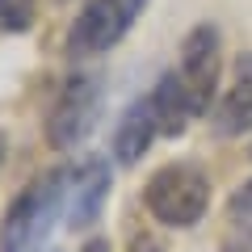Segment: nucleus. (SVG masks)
<instances>
[{"mask_svg": "<svg viewBox=\"0 0 252 252\" xmlns=\"http://www.w3.org/2000/svg\"><path fill=\"white\" fill-rule=\"evenodd\" d=\"M67 185H72V172L67 168H51L38 181H30L17 193V202L4 210L0 252H38L42 248L51 227L59 223V210L67 202Z\"/></svg>", "mask_w": 252, "mask_h": 252, "instance_id": "obj_1", "label": "nucleus"}, {"mask_svg": "<svg viewBox=\"0 0 252 252\" xmlns=\"http://www.w3.org/2000/svg\"><path fill=\"white\" fill-rule=\"evenodd\" d=\"M143 202H147L156 223L193 227L210 206V181H206V172L198 164H185V160L164 164V168L152 172V181L143 189Z\"/></svg>", "mask_w": 252, "mask_h": 252, "instance_id": "obj_2", "label": "nucleus"}, {"mask_svg": "<svg viewBox=\"0 0 252 252\" xmlns=\"http://www.w3.org/2000/svg\"><path fill=\"white\" fill-rule=\"evenodd\" d=\"M101 101H105V80L97 72H76L72 80H63L59 97L46 114V143L55 152H76L97 130Z\"/></svg>", "mask_w": 252, "mask_h": 252, "instance_id": "obj_3", "label": "nucleus"}, {"mask_svg": "<svg viewBox=\"0 0 252 252\" xmlns=\"http://www.w3.org/2000/svg\"><path fill=\"white\" fill-rule=\"evenodd\" d=\"M152 0H89L80 9V17L67 30V55L72 59H93L105 55L130 34V26L139 21V13Z\"/></svg>", "mask_w": 252, "mask_h": 252, "instance_id": "obj_4", "label": "nucleus"}, {"mask_svg": "<svg viewBox=\"0 0 252 252\" xmlns=\"http://www.w3.org/2000/svg\"><path fill=\"white\" fill-rule=\"evenodd\" d=\"M177 76H181V84H185L193 109L206 114L210 97H215V89H219V30L215 26H198V30L185 34Z\"/></svg>", "mask_w": 252, "mask_h": 252, "instance_id": "obj_5", "label": "nucleus"}, {"mask_svg": "<svg viewBox=\"0 0 252 252\" xmlns=\"http://www.w3.org/2000/svg\"><path fill=\"white\" fill-rule=\"evenodd\" d=\"M109 185H114V168L105 156H84V164L72 172L67 185V227L72 231H89L101 219L109 202Z\"/></svg>", "mask_w": 252, "mask_h": 252, "instance_id": "obj_6", "label": "nucleus"}, {"mask_svg": "<svg viewBox=\"0 0 252 252\" xmlns=\"http://www.w3.org/2000/svg\"><path fill=\"white\" fill-rule=\"evenodd\" d=\"M156 135H160V118H156V101L147 93V97L130 101L122 109V118H118V126H114V160L126 164V168L139 164Z\"/></svg>", "mask_w": 252, "mask_h": 252, "instance_id": "obj_7", "label": "nucleus"}, {"mask_svg": "<svg viewBox=\"0 0 252 252\" xmlns=\"http://www.w3.org/2000/svg\"><path fill=\"white\" fill-rule=\"evenodd\" d=\"M215 130L223 139H235V135H248L252 130V51L235 59L231 84H227L223 101L215 109Z\"/></svg>", "mask_w": 252, "mask_h": 252, "instance_id": "obj_8", "label": "nucleus"}, {"mask_svg": "<svg viewBox=\"0 0 252 252\" xmlns=\"http://www.w3.org/2000/svg\"><path fill=\"white\" fill-rule=\"evenodd\" d=\"M152 101H156V118H160V135H181L189 118H198V109H193V101H189L177 72H164L156 80Z\"/></svg>", "mask_w": 252, "mask_h": 252, "instance_id": "obj_9", "label": "nucleus"}, {"mask_svg": "<svg viewBox=\"0 0 252 252\" xmlns=\"http://www.w3.org/2000/svg\"><path fill=\"white\" fill-rule=\"evenodd\" d=\"M223 252H252V181L240 185L227 202V240Z\"/></svg>", "mask_w": 252, "mask_h": 252, "instance_id": "obj_10", "label": "nucleus"}, {"mask_svg": "<svg viewBox=\"0 0 252 252\" xmlns=\"http://www.w3.org/2000/svg\"><path fill=\"white\" fill-rule=\"evenodd\" d=\"M34 21V0H0V26L13 34H26Z\"/></svg>", "mask_w": 252, "mask_h": 252, "instance_id": "obj_11", "label": "nucleus"}, {"mask_svg": "<svg viewBox=\"0 0 252 252\" xmlns=\"http://www.w3.org/2000/svg\"><path fill=\"white\" fill-rule=\"evenodd\" d=\"M80 252H109V240H89Z\"/></svg>", "mask_w": 252, "mask_h": 252, "instance_id": "obj_12", "label": "nucleus"}, {"mask_svg": "<svg viewBox=\"0 0 252 252\" xmlns=\"http://www.w3.org/2000/svg\"><path fill=\"white\" fill-rule=\"evenodd\" d=\"M0 164H4V135H0Z\"/></svg>", "mask_w": 252, "mask_h": 252, "instance_id": "obj_13", "label": "nucleus"}]
</instances>
